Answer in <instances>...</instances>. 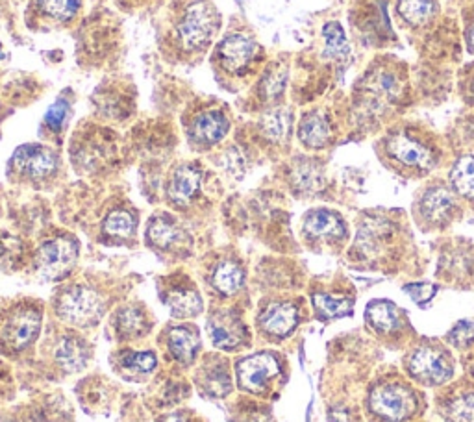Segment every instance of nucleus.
<instances>
[{"label":"nucleus","mask_w":474,"mask_h":422,"mask_svg":"<svg viewBox=\"0 0 474 422\" xmlns=\"http://www.w3.org/2000/svg\"><path fill=\"white\" fill-rule=\"evenodd\" d=\"M304 232L313 239L337 241L344 238L346 226L337 213L330 210H315L304 219Z\"/></svg>","instance_id":"obj_15"},{"label":"nucleus","mask_w":474,"mask_h":422,"mask_svg":"<svg viewBox=\"0 0 474 422\" xmlns=\"http://www.w3.org/2000/svg\"><path fill=\"white\" fill-rule=\"evenodd\" d=\"M323 38H325V56L330 59H344L349 58L351 49H349V41H346L344 36V30L339 22L332 21L326 22L323 26Z\"/></svg>","instance_id":"obj_27"},{"label":"nucleus","mask_w":474,"mask_h":422,"mask_svg":"<svg viewBox=\"0 0 474 422\" xmlns=\"http://www.w3.org/2000/svg\"><path fill=\"white\" fill-rule=\"evenodd\" d=\"M219 59L230 73L243 71L256 54V43L245 34H232L219 45Z\"/></svg>","instance_id":"obj_12"},{"label":"nucleus","mask_w":474,"mask_h":422,"mask_svg":"<svg viewBox=\"0 0 474 422\" xmlns=\"http://www.w3.org/2000/svg\"><path fill=\"white\" fill-rule=\"evenodd\" d=\"M299 139L308 148H325L332 139V124L319 112L308 113L299 126Z\"/></svg>","instance_id":"obj_18"},{"label":"nucleus","mask_w":474,"mask_h":422,"mask_svg":"<svg viewBox=\"0 0 474 422\" xmlns=\"http://www.w3.org/2000/svg\"><path fill=\"white\" fill-rule=\"evenodd\" d=\"M299 324V310L291 302H278L269 306L260 317V327L274 337L290 336Z\"/></svg>","instance_id":"obj_14"},{"label":"nucleus","mask_w":474,"mask_h":422,"mask_svg":"<svg viewBox=\"0 0 474 422\" xmlns=\"http://www.w3.org/2000/svg\"><path fill=\"white\" fill-rule=\"evenodd\" d=\"M262 130L265 138L274 143L286 141L291 132V113L283 108H274L262 117Z\"/></svg>","instance_id":"obj_25"},{"label":"nucleus","mask_w":474,"mask_h":422,"mask_svg":"<svg viewBox=\"0 0 474 422\" xmlns=\"http://www.w3.org/2000/svg\"><path fill=\"white\" fill-rule=\"evenodd\" d=\"M291 180L295 189L306 194L319 193L325 187V169L315 159H300L293 167Z\"/></svg>","instance_id":"obj_21"},{"label":"nucleus","mask_w":474,"mask_h":422,"mask_svg":"<svg viewBox=\"0 0 474 422\" xmlns=\"http://www.w3.org/2000/svg\"><path fill=\"white\" fill-rule=\"evenodd\" d=\"M280 373V364L273 354H255L237 365L239 385L250 393H262L267 383Z\"/></svg>","instance_id":"obj_7"},{"label":"nucleus","mask_w":474,"mask_h":422,"mask_svg":"<svg viewBox=\"0 0 474 422\" xmlns=\"http://www.w3.org/2000/svg\"><path fill=\"white\" fill-rule=\"evenodd\" d=\"M230 376L223 367H217L208 373L206 376V389L213 397H225L230 391Z\"/></svg>","instance_id":"obj_36"},{"label":"nucleus","mask_w":474,"mask_h":422,"mask_svg":"<svg viewBox=\"0 0 474 422\" xmlns=\"http://www.w3.org/2000/svg\"><path fill=\"white\" fill-rule=\"evenodd\" d=\"M419 210L425 220L434 226H441L452 219L456 210V199L452 191L445 185H434L423 194Z\"/></svg>","instance_id":"obj_11"},{"label":"nucleus","mask_w":474,"mask_h":422,"mask_svg":"<svg viewBox=\"0 0 474 422\" xmlns=\"http://www.w3.org/2000/svg\"><path fill=\"white\" fill-rule=\"evenodd\" d=\"M286 84H288V73L283 69H276V71H271L265 80H264V93L267 99H276V96H280L283 93V89H286Z\"/></svg>","instance_id":"obj_38"},{"label":"nucleus","mask_w":474,"mask_h":422,"mask_svg":"<svg viewBox=\"0 0 474 422\" xmlns=\"http://www.w3.org/2000/svg\"><path fill=\"white\" fill-rule=\"evenodd\" d=\"M313 306L323 319H337L353 313V301L344 297H332L325 293L313 295Z\"/></svg>","instance_id":"obj_30"},{"label":"nucleus","mask_w":474,"mask_h":422,"mask_svg":"<svg viewBox=\"0 0 474 422\" xmlns=\"http://www.w3.org/2000/svg\"><path fill=\"white\" fill-rule=\"evenodd\" d=\"M449 413L454 422H474V391L463 393L454 399Z\"/></svg>","instance_id":"obj_35"},{"label":"nucleus","mask_w":474,"mask_h":422,"mask_svg":"<svg viewBox=\"0 0 474 422\" xmlns=\"http://www.w3.org/2000/svg\"><path fill=\"white\" fill-rule=\"evenodd\" d=\"M407 371L425 385H439L452 376V362L445 350L421 346L409 355Z\"/></svg>","instance_id":"obj_4"},{"label":"nucleus","mask_w":474,"mask_h":422,"mask_svg":"<svg viewBox=\"0 0 474 422\" xmlns=\"http://www.w3.org/2000/svg\"><path fill=\"white\" fill-rule=\"evenodd\" d=\"M201 185H202V171L197 166H182L174 171L171 178L169 199L178 206H185L197 197Z\"/></svg>","instance_id":"obj_16"},{"label":"nucleus","mask_w":474,"mask_h":422,"mask_svg":"<svg viewBox=\"0 0 474 422\" xmlns=\"http://www.w3.org/2000/svg\"><path fill=\"white\" fill-rule=\"evenodd\" d=\"M467 41H469V47L470 50L474 52V26L469 30V36H467Z\"/></svg>","instance_id":"obj_43"},{"label":"nucleus","mask_w":474,"mask_h":422,"mask_svg":"<svg viewBox=\"0 0 474 422\" xmlns=\"http://www.w3.org/2000/svg\"><path fill=\"white\" fill-rule=\"evenodd\" d=\"M449 341L458 346L465 348L474 341V320H461L449 332Z\"/></svg>","instance_id":"obj_37"},{"label":"nucleus","mask_w":474,"mask_h":422,"mask_svg":"<svg viewBox=\"0 0 474 422\" xmlns=\"http://www.w3.org/2000/svg\"><path fill=\"white\" fill-rule=\"evenodd\" d=\"M435 13V0H398V15L412 26L430 22Z\"/></svg>","instance_id":"obj_26"},{"label":"nucleus","mask_w":474,"mask_h":422,"mask_svg":"<svg viewBox=\"0 0 474 422\" xmlns=\"http://www.w3.org/2000/svg\"><path fill=\"white\" fill-rule=\"evenodd\" d=\"M243 282H245V273L234 262H223L220 265H217V269L211 276L213 287L219 291L220 295H227V297L236 295L237 291L241 289Z\"/></svg>","instance_id":"obj_24"},{"label":"nucleus","mask_w":474,"mask_h":422,"mask_svg":"<svg viewBox=\"0 0 474 422\" xmlns=\"http://www.w3.org/2000/svg\"><path fill=\"white\" fill-rule=\"evenodd\" d=\"M208 330L211 336V343L223 350H234L245 339V328L241 320L230 311L215 313L208 322Z\"/></svg>","instance_id":"obj_13"},{"label":"nucleus","mask_w":474,"mask_h":422,"mask_svg":"<svg viewBox=\"0 0 474 422\" xmlns=\"http://www.w3.org/2000/svg\"><path fill=\"white\" fill-rule=\"evenodd\" d=\"M43 13L56 21H69L82 8V0H38Z\"/></svg>","instance_id":"obj_31"},{"label":"nucleus","mask_w":474,"mask_h":422,"mask_svg":"<svg viewBox=\"0 0 474 422\" xmlns=\"http://www.w3.org/2000/svg\"><path fill=\"white\" fill-rule=\"evenodd\" d=\"M400 91L402 87H400L398 76L393 71L384 69V67L369 73L362 85L363 101L372 103L371 104L372 110H378L386 104H393L395 101H398Z\"/></svg>","instance_id":"obj_9"},{"label":"nucleus","mask_w":474,"mask_h":422,"mask_svg":"<svg viewBox=\"0 0 474 422\" xmlns=\"http://www.w3.org/2000/svg\"><path fill=\"white\" fill-rule=\"evenodd\" d=\"M145 328L143 313L138 308H122L117 315V330L122 336H139Z\"/></svg>","instance_id":"obj_33"},{"label":"nucleus","mask_w":474,"mask_h":422,"mask_svg":"<svg viewBox=\"0 0 474 422\" xmlns=\"http://www.w3.org/2000/svg\"><path fill=\"white\" fill-rule=\"evenodd\" d=\"M104 311V301L97 291L87 287H73L61 295L58 302V315L76 327H89L99 322Z\"/></svg>","instance_id":"obj_1"},{"label":"nucleus","mask_w":474,"mask_h":422,"mask_svg":"<svg viewBox=\"0 0 474 422\" xmlns=\"http://www.w3.org/2000/svg\"><path fill=\"white\" fill-rule=\"evenodd\" d=\"M0 49H3V45H0Z\"/></svg>","instance_id":"obj_44"},{"label":"nucleus","mask_w":474,"mask_h":422,"mask_svg":"<svg viewBox=\"0 0 474 422\" xmlns=\"http://www.w3.org/2000/svg\"><path fill=\"white\" fill-rule=\"evenodd\" d=\"M104 230L106 234L115 236V238H130L136 230V219L129 211L117 210L108 215L104 222Z\"/></svg>","instance_id":"obj_32"},{"label":"nucleus","mask_w":474,"mask_h":422,"mask_svg":"<svg viewBox=\"0 0 474 422\" xmlns=\"http://www.w3.org/2000/svg\"><path fill=\"white\" fill-rule=\"evenodd\" d=\"M217 26L215 10L208 3H193L185 10L182 22L178 24V38L185 50H197L204 47Z\"/></svg>","instance_id":"obj_3"},{"label":"nucleus","mask_w":474,"mask_h":422,"mask_svg":"<svg viewBox=\"0 0 474 422\" xmlns=\"http://www.w3.org/2000/svg\"><path fill=\"white\" fill-rule=\"evenodd\" d=\"M167 306L176 319L195 317L202 311V299L195 289H173L169 291Z\"/></svg>","instance_id":"obj_22"},{"label":"nucleus","mask_w":474,"mask_h":422,"mask_svg":"<svg viewBox=\"0 0 474 422\" xmlns=\"http://www.w3.org/2000/svg\"><path fill=\"white\" fill-rule=\"evenodd\" d=\"M228 128H230V122L223 113L210 110V112L201 113L193 121L192 136L197 143L213 145V143H219L228 134Z\"/></svg>","instance_id":"obj_17"},{"label":"nucleus","mask_w":474,"mask_h":422,"mask_svg":"<svg viewBox=\"0 0 474 422\" xmlns=\"http://www.w3.org/2000/svg\"><path fill=\"white\" fill-rule=\"evenodd\" d=\"M169 348L178 362L189 364L201 348V339L192 328H174L169 334Z\"/></svg>","instance_id":"obj_23"},{"label":"nucleus","mask_w":474,"mask_h":422,"mask_svg":"<svg viewBox=\"0 0 474 422\" xmlns=\"http://www.w3.org/2000/svg\"><path fill=\"white\" fill-rule=\"evenodd\" d=\"M349 413H346V409H341V408H335L330 411L328 415V422H349Z\"/></svg>","instance_id":"obj_41"},{"label":"nucleus","mask_w":474,"mask_h":422,"mask_svg":"<svg viewBox=\"0 0 474 422\" xmlns=\"http://www.w3.org/2000/svg\"><path fill=\"white\" fill-rule=\"evenodd\" d=\"M371 409L386 420L400 422L414 413L416 399L412 391L397 383H386L376 387L369 399Z\"/></svg>","instance_id":"obj_6"},{"label":"nucleus","mask_w":474,"mask_h":422,"mask_svg":"<svg viewBox=\"0 0 474 422\" xmlns=\"http://www.w3.org/2000/svg\"><path fill=\"white\" fill-rule=\"evenodd\" d=\"M451 180L454 189L465 199H474V156H461L452 171Z\"/></svg>","instance_id":"obj_28"},{"label":"nucleus","mask_w":474,"mask_h":422,"mask_svg":"<svg viewBox=\"0 0 474 422\" xmlns=\"http://www.w3.org/2000/svg\"><path fill=\"white\" fill-rule=\"evenodd\" d=\"M156 355L152 352H126L122 354V365L130 371L147 374L156 369Z\"/></svg>","instance_id":"obj_34"},{"label":"nucleus","mask_w":474,"mask_h":422,"mask_svg":"<svg viewBox=\"0 0 474 422\" xmlns=\"http://www.w3.org/2000/svg\"><path fill=\"white\" fill-rule=\"evenodd\" d=\"M78 257V245L71 238H56L41 245L38 252V271L45 280L66 276Z\"/></svg>","instance_id":"obj_5"},{"label":"nucleus","mask_w":474,"mask_h":422,"mask_svg":"<svg viewBox=\"0 0 474 422\" xmlns=\"http://www.w3.org/2000/svg\"><path fill=\"white\" fill-rule=\"evenodd\" d=\"M164 422H185V418L182 417V415H178V413H174V415H169Z\"/></svg>","instance_id":"obj_42"},{"label":"nucleus","mask_w":474,"mask_h":422,"mask_svg":"<svg viewBox=\"0 0 474 422\" xmlns=\"http://www.w3.org/2000/svg\"><path fill=\"white\" fill-rule=\"evenodd\" d=\"M67 112H69V103L66 99H58L47 112L45 115V124L50 130H59L67 119Z\"/></svg>","instance_id":"obj_39"},{"label":"nucleus","mask_w":474,"mask_h":422,"mask_svg":"<svg viewBox=\"0 0 474 422\" xmlns=\"http://www.w3.org/2000/svg\"><path fill=\"white\" fill-rule=\"evenodd\" d=\"M13 167L31 178H45L56 171V154L41 145H24L13 154Z\"/></svg>","instance_id":"obj_10"},{"label":"nucleus","mask_w":474,"mask_h":422,"mask_svg":"<svg viewBox=\"0 0 474 422\" xmlns=\"http://www.w3.org/2000/svg\"><path fill=\"white\" fill-rule=\"evenodd\" d=\"M41 327V317L31 308H19L10 313L3 328V339L13 350H21L36 339Z\"/></svg>","instance_id":"obj_8"},{"label":"nucleus","mask_w":474,"mask_h":422,"mask_svg":"<svg viewBox=\"0 0 474 422\" xmlns=\"http://www.w3.org/2000/svg\"><path fill=\"white\" fill-rule=\"evenodd\" d=\"M369 327L378 334H393L400 328V311L389 301H374L365 310Z\"/></svg>","instance_id":"obj_19"},{"label":"nucleus","mask_w":474,"mask_h":422,"mask_svg":"<svg viewBox=\"0 0 474 422\" xmlns=\"http://www.w3.org/2000/svg\"><path fill=\"white\" fill-rule=\"evenodd\" d=\"M89 350L78 337H63L56 350V362L66 373H78L87 365Z\"/></svg>","instance_id":"obj_20"},{"label":"nucleus","mask_w":474,"mask_h":422,"mask_svg":"<svg viewBox=\"0 0 474 422\" xmlns=\"http://www.w3.org/2000/svg\"><path fill=\"white\" fill-rule=\"evenodd\" d=\"M147 234H148V241L154 247H160V248H169L180 239L178 226L165 217L152 219V222L148 224Z\"/></svg>","instance_id":"obj_29"},{"label":"nucleus","mask_w":474,"mask_h":422,"mask_svg":"<svg viewBox=\"0 0 474 422\" xmlns=\"http://www.w3.org/2000/svg\"><path fill=\"white\" fill-rule=\"evenodd\" d=\"M406 295H409V299H412L416 304H426L428 301L434 299L435 295V285L432 283H425V282H419V283H409L404 287Z\"/></svg>","instance_id":"obj_40"},{"label":"nucleus","mask_w":474,"mask_h":422,"mask_svg":"<svg viewBox=\"0 0 474 422\" xmlns=\"http://www.w3.org/2000/svg\"><path fill=\"white\" fill-rule=\"evenodd\" d=\"M386 152L398 166L412 171L426 173L435 166L434 150L425 141L407 132H397L388 138Z\"/></svg>","instance_id":"obj_2"}]
</instances>
